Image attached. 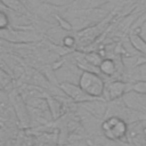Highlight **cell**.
<instances>
[{"label": "cell", "mask_w": 146, "mask_h": 146, "mask_svg": "<svg viewBox=\"0 0 146 146\" xmlns=\"http://www.w3.org/2000/svg\"><path fill=\"white\" fill-rule=\"evenodd\" d=\"M5 3H7L10 8H13V9H15V10H18V11H22V13H24L25 10H24V7L22 6V3L18 1V0H2Z\"/></svg>", "instance_id": "9"}, {"label": "cell", "mask_w": 146, "mask_h": 146, "mask_svg": "<svg viewBox=\"0 0 146 146\" xmlns=\"http://www.w3.org/2000/svg\"><path fill=\"white\" fill-rule=\"evenodd\" d=\"M141 107H144V106H141ZM144 108H145V107H144ZM145 113H146V111H145Z\"/></svg>", "instance_id": "12"}, {"label": "cell", "mask_w": 146, "mask_h": 146, "mask_svg": "<svg viewBox=\"0 0 146 146\" xmlns=\"http://www.w3.org/2000/svg\"><path fill=\"white\" fill-rule=\"evenodd\" d=\"M79 86L91 97L100 98L103 97L105 89V81L94 71H83L79 78Z\"/></svg>", "instance_id": "2"}, {"label": "cell", "mask_w": 146, "mask_h": 146, "mask_svg": "<svg viewBox=\"0 0 146 146\" xmlns=\"http://www.w3.org/2000/svg\"><path fill=\"white\" fill-rule=\"evenodd\" d=\"M130 42L135 49H137L139 52H141L144 56H146V42L144 39L138 34H131L130 35Z\"/></svg>", "instance_id": "7"}, {"label": "cell", "mask_w": 146, "mask_h": 146, "mask_svg": "<svg viewBox=\"0 0 146 146\" xmlns=\"http://www.w3.org/2000/svg\"><path fill=\"white\" fill-rule=\"evenodd\" d=\"M7 17H6V15L2 13L1 14V29H5V26H6V24H7Z\"/></svg>", "instance_id": "10"}, {"label": "cell", "mask_w": 146, "mask_h": 146, "mask_svg": "<svg viewBox=\"0 0 146 146\" xmlns=\"http://www.w3.org/2000/svg\"><path fill=\"white\" fill-rule=\"evenodd\" d=\"M98 70H99V72H102L103 74H105V75H107V76H112V75H114V73L116 72L117 67H116V64H115L112 59L106 58V59L102 60L100 65L98 66Z\"/></svg>", "instance_id": "5"}, {"label": "cell", "mask_w": 146, "mask_h": 146, "mask_svg": "<svg viewBox=\"0 0 146 146\" xmlns=\"http://www.w3.org/2000/svg\"><path fill=\"white\" fill-rule=\"evenodd\" d=\"M100 131L107 140L122 141V139L128 138L129 123L117 115L106 116L100 123Z\"/></svg>", "instance_id": "1"}, {"label": "cell", "mask_w": 146, "mask_h": 146, "mask_svg": "<svg viewBox=\"0 0 146 146\" xmlns=\"http://www.w3.org/2000/svg\"><path fill=\"white\" fill-rule=\"evenodd\" d=\"M132 92L137 95H146V81H136L132 83Z\"/></svg>", "instance_id": "8"}, {"label": "cell", "mask_w": 146, "mask_h": 146, "mask_svg": "<svg viewBox=\"0 0 146 146\" xmlns=\"http://www.w3.org/2000/svg\"><path fill=\"white\" fill-rule=\"evenodd\" d=\"M130 91H132V83L120 81V80H113L105 83L103 98L110 103V102L122 98Z\"/></svg>", "instance_id": "3"}, {"label": "cell", "mask_w": 146, "mask_h": 146, "mask_svg": "<svg viewBox=\"0 0 146 146\" xmlns=\"http://www.w3.org/2000/svg\"><path fill=\"white\" fill-rule=\"evenodd\" d=\"M88 144L90 146H103V145H99L98 143H95V141H88Z\"/></svg>", "instance_id": "11"}, {"label": "cell", "mask_w": 146, "mask_h": 146, "mask_svg": "<svg viewBox=\"0 0 146 146\" xmlns=\"http://www.w3.org/2000/svg\"><path fill=\"white\" fill-rule=\"evenodd\" d=\"M59 88L74 103H86V102L95 99L94 97L88 95L79 84H74L72 82H66V81L65 82H60L59 83Z\"/></svg>", "instance_id": "4"}, {"label": "cell", "mask_w": 146, "mask_h": 146, "mask_svg": "<svg viewBox=\"0 0 146 146\" xmlns=\"http://www.w3.org/2000/svg\"><path fill=\"white\" fill-rule=\"evenodd\" d=\"M47 104H48V107H49V111L54 117V120L58 119V116L60 115L62 113V106H60V103L58 100H56V98H52V97H49L47 96Z\"/></svg>", "instance_id": "6"}]
</instances>
